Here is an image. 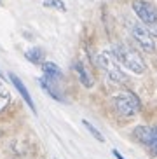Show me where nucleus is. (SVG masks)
I'll list each match as a JSON object with an SVG mask.
<instances>
[{"label": "nucleus", "instance_id": "7", "mask_svg": "<svg viewBox=\"0 0 157 159\" xmlns=\"http://www.w3.org/2000/svg\"><path fill=\"white\" fill-rule=\"evenodd\" d=\"M9 79H11V82H12L14 84V88L18 89V93L21 94V98L25 100V102L28 103V107L32 108V112L33 114H37V108H35V103H33V98H32V94L28 93V89H26V86L23 84V80L19 79L18 75L16 74H12V72H11L9 74Z\"/></svg>", "mask_w": 157, "mask_h": 159}, {"label": "nucleus", "instance_id": "16", "mask_svg": "<svg viewBox=\"0 0 157 159\" xmlns=\"http://www.w3.org/2000/svg\"><path fill=\"white\" fill-rule=\"evenodd\" d=\"M154 154H155V156H157V147H155V149H154Z\"/></svg>", "mask_w": 157, "mask_h": 159}, {"label": "nucleus", "instance_id": "15", "mask_svg": "<svg viewBox=\"0 0 157 159\" xmlns=\"http://www.w3.org/2000/svg\"><path fill=\"white\" fill-rule=\"evenodd\" d=\"M112 152H114V156H115V157H117V159H126V157H124V156L120 154V152H119V150H117V149H114V150H112Z\"/></svg>", "mask_w": 157, "mask_h": 159}, {"label": "nucleus", "instance_id": "2", "mask_svg": "<svg viewBox=\"0 0 157 159\" xmlns=\"http://www.w3.org/2000/svg\"><path fill=\"white\" fill-rule=\"evenodd\" d=\"M112 107L120 117L129 119V117L136 116L140 112L141 103H140V98L133 91H122V93L112 96Z\"/></svg>", "mask_w": 157, "mask_h": 159}, {"label": "nucleus", "instance_id": "14", "mask_svg": "<svg viewBox=\"0 0 157 159\" xmlns=\"http://www.w3.org/2000/svg\"><path fill=\"white\" fill-rule=\"evenodd\" d=\"M44 7H52V9H58V11H66V5L63 0H46L44 2Z\"/></svg>", "mask_w": 157, "mask_h": 159}, {"label": "nucleus", "instance_id": "5", "mask_svg": "<svg viewBox=\"0 0 157 159\" xmlns=\"http://www.w3.org/2000/svg\"><path fill=\"white\" fill-rule=\"evenodd\" d=\"M131 35H133V39L136 40V44H138L143 51H147V52H154V51H155L154 35L145 28L143 25H140V23H133V25H131Z\"/></svg>", "mask_w": 157, "mask_h": 159}, {"label": "nucleus", "instance_id": "6", "mask_svg": "<svg viewBox=\"0 0 157 159\" xmlns=\"http://www.w3.org/2000/svg\"><path fill=\"white\" fill-rule=\"evenodd\" d=\"M134 138L154 150L157 147V126H136Z\"/></svg>", "mask_w": 157, "mask_h": 159}, {"label": "nucleus", "instance_id": "12", "mask_svg": "<svg viewBox=\"0 0 157 159\" xmlns=\"http://www.w3.org/2000/svg\"><path fill=\"white\" fill-rule=\"evenodd\" d=\"M9 102H11L9 89H7L4 84H2V82H0V112H2V110L9 105Z\"/></svg>", "mask_w": 157, "mask_h": 159}, {"label": "nucleus", "instance_id": "4", "mask_svg": "<svg viewBox=\"0 0 157 159\" xmlns=\"http://www.w3.org/2000/svg\"><path fill=\"white\" fill-rule=\"evenodd\" d=\"M98 65L105 70V74L108 75V79L115 80V82H126V80H128L126 74L122 72V68H120V63L115 60V56H114L112 51H101L100 52V54H98Z\"/></svg>", "mask_w": 157, "mask_h": 159}, {"label": "nucleus", "instance_id": "3", "mask_svg": "<svg viewBox=\"0 0 157 159\" xmlns=\"http://www.w3.org/2000/svg\"><path fill=\"white\" fill-rule=\"evenodd\" d=\"M133 11L145 28L157 37V7L147 0H133Z\"/></svg>", "mask_w": 157, "mask_h": 159}, {"label": "nucleus", "instance_id": "10", "mask_svg": "<svg viewBox=\"0 0 157 159\" xmlns=\"http://www.w3.org/2000/svg\"><path fill=\"white\" fill-rule=\"evenodd\" d=\"M38 84L42 86V89H44V91H46V93L49 94L52 100H56V102H65V98H63L60 93H58V89H54V86L51 84V80H49V79L42 77V79L38 80Z\"/></svg>", "mask_w": 157, "mask_h": 159}, {"label": "nucleus", "instance_id": "8", "mask_svg": "<svg viewBox=\"0 0 157 159\" xmlns=\"http://www.w3.org/2000/svg\"><path fill=\"white\" fill-rule=\"evenodd\" d=\"M74 70L75 74L78 75V80L82 82L86 88H92V84H94V80H92V77L89 75V72L86 70V66H84V63H80V61H75L74 65Z\"/></svg>", "mask_w": 157, "mask_h": 159}, {"label": "nucleus", "instance_id": "11", "mask_svg": "<svg viewBox=\"0 0 157 159\" xmlns=\"http://www.w3.org/2000/svg\"><path fill=\"white\" fill-rule=\"evenodd\" d=\"M25 56L33 65H42V61H44V51H42L40 47H32V49H28L25 52Z\"/></svg>", "mask_w": 157, "mask_h": 159}, {"label": "nucleus", "instance_id": "9", "mask_svg": "<svg viewBox=\"0 0 157 159\" xmlns=\"http://www.w3.org/2000/svg\"><path fill=\"white\" fill-rule=\"evenodd\" d=\"M42 70H44V77L49 79V80L61 79V68L56 65V63H51V61L42 63Z\"/></svg>", "mask_w": 157, "mask_h": 159}, {"label": "nucleus", "instance_id": "1", "mask_svg": "<svg viewBox=\"0 0 157 159\" xmlns=\"http://www.w3.org/2000/svg\"><path fill=\"white\" fill-rule=\"evenodd\" d=\"M112 52L115 60L120 63V66H126L128 70H131L133 74H145L147 70V65H145L143 58L136 49H133L128 44H115L112 47Z\"/></svg>", "mask_w": 157, "mask_h": 159}, {"label": "nucleus", "instance_id": "17", "mask_svg": "<svg viewBox=\"0 0 157 159\" xmlns=\"http://www.w3.org/2000/svg\"><path fill=\"white\" fill-rule=\"evenodd\" d=\"M0 77H4V75H2V72H0Z\"/></svg>", "mask_w": 157, "mask_h": 159}, {"label": "nucleus", "instance_id": "13", "mask_svg": "<svg viewBox=\"0 0 157 159\" xmlns=\"http://www.w3.org/2000/svg\"><path fill=\"white\" fill-rule=\"evenodd\" d=\"M82 124H84V128H86V129H87L89 133H91V135L94 136V138H96L98 142H100V143H103V142H105V136H103L101 133L98 131V128H94V126H92V124H91L89 121H86V119H84V121H82Z\"/></svg>", "mask_w": 157, "mask_h": 159}]
</instances>
